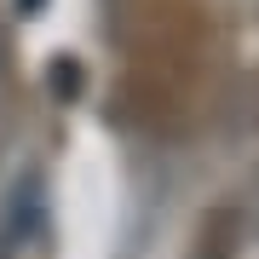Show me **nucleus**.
I'll use <instances>...</instances> for the list:
<instances>
[{
  "label": "nucleus",
  "instance_id": "f257e3e1",
  "mask_svg": "<svg viewBox=\"0 0 259 259\" xmlns=\"http://www.w3.org/2000/svg\"><path fill=\"white\" fill-rule=\"evenodd\" d=\"M75 87H81V69L58 58V64H52V93H75Z\"/></svg>",
  "mask_w": 259,
  "mask_h": 259
},
{
  "label": "nucleus",
  "instance_id": "f03ea898",
  "mask_svg": "<svg viewBox=\"0 0 259 259\" xmlns=\"http://www.w3.org/2000/svg\"><path fill=\"white\" fill-rule=\"evenodd\" d=\"M18 6H23V18H35V12L47 6V0H18Z\"/></svg>",
  "mask_w": 259,
  "mask_h": 259
},
{
  "label": "nucleus",
  "instance_id": "7ed1b4c3",
  "mask_svg": "<svg viewBox=\"0 0 259 259\" xmlns=\"http://www.w3.org/2000/svg\"><path fill=\"white\" fill-rule=\"evenodd\" d=\"M196 259H231V253H225V248H202V253H196Z\"/></svg>",
  "mask_w": 259,
  "mask_h": 259
}]
</instances>
